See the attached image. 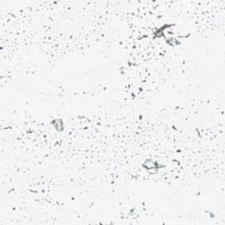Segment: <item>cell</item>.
<instances>
[{"mask_svg":"<svg viewBox=\"0 0 225 225\" xmlns=\"http://www.w3.org/2000/svg\"><path fill=\"white\" fill-rule=\"evenodd\" d=\"M52 125L54 126V128L56 129V130H58V131H61V130H63V122H62V120H60V119H56V120H54L53 122H52Z\"/></svg>","mask_w":225,"mask_h":225,"instance_id":"1","label":"cell"}]
</instances>
